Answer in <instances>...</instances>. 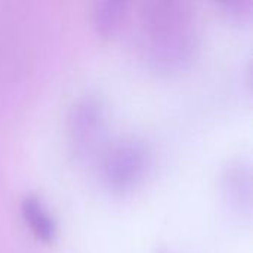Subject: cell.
<instances>
[{"label":"cell","instance_id":"obj_1","mask_svg":"<svg viewBox=\"0 0 253 253\" xmlns=\"http://www.w3.org/2000/svg\"><path fill=\"white\" fill-rule=\"evenodd\" d=\"M135 43L150 68L159 73L184 70L199 47L194 7L181 0L144 1L135 18Z\"/></svg>","mask_w":253,"mask_h":253},{"label":"cell","instance_id":"obj_2","mask_svg":"<svg viewBox=\"0 0 253 253\" xmlns=\"http://www.w3.org/2000/svg\"><path fill=\"white\" fill-rule=\"evenodd\" d=\"M151 150L138 136L119 138L102 148L98 156L101 182L113 193L138 188L151 169Z\"/></svg>","mask_w":253,"mask_h":253},{"label":"cell","instance_id":"obj_3","mask_svg":"<svg viewBox=\"0 0 253 253\" xmlns=\"http://www.w3.org/2000/svg\"><path fill=\"white\" fill-rule=\"evenodd\" d=\"M107 105L92 93L77 98L67 114V141L79 160L99 156L107 133Z\"/></svg>","mask_w":253,"mask_h":253},{"label":"cell","instance_id":"obj_4","mask_svg":"<svg viewBox=\"0 0 253 253\" xmlns=\"http://www.w3.org/2000/svg\"><path fill=\"white\" fill-rule=\"evenodd\" d=\"M221 193L233 211L249 216L252 212V166L248 159L228 160L221 170Z\"/></svg>","mask_w":253,"mask_h":253},{"label":"cell","instance_id":"obj_5","mask_svg":"<svg viewBox=\"0 0 253 253\" xmlns=\"http://www.w3.org/2000/svg\"><path fill=\"white\" fill-rule=\"evenodd\" d=\"M21 216L31 233L42 242L50 243L56 239L58 225L49 209L36 196H25L19 205Z\"/></svg>","mask_w":253,"mask_h":253},{"label":"cell","instance_id":"obj_6","mask_svg":"<svg viewBox=\"0 0 253 253\" xmlns=\"http://www.w3.org/2000/svg\"><path fill=\"white\" fill-rule=\"evenodd\" d=\"M130 3L125 0H102L93 4V25L102 36L113 37L119 34L130 21Z\"/></svg>","mask_w":253,"mask_h":253},{"label":"cell","instance_id":"obj_7","mask_svg":"<svg viewBox=\"0 0 253 253\" xmlns=\"http://www.w3.org/2000/svg\"><path fill=\"white\" fill-rule=\"evenodd\" d=\"M225 13L234 19H248L253 10V0H228L222 3Z\"/></svg>","mask_w":253,"mask_h":253}]
</instances>
